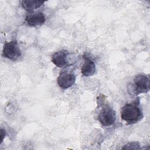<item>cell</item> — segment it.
<instances>
[{
    "instance_id": "obj_10",
    "label": "cell",
    "mask_w": 150,
    "mask_h": 150,
    "mask_svg": "<svg viewBox=\"0 0 150 150\" xmlns=\"http://www.w3.org/2000/svg\"><path fill=\"white\" fill-rule=\"evenodd\" d=\"M140 149V144L138 142H136V141L129 142L122 148V149Z\"/></svg>"
},
{
    "instance_id": "obj_3",
    "label": "cell",
    "mask_w": 150,
    "mask_h": 150,
    "mask_svg": "<svg viewBox=\"0 0 150 150\" xmlns=\"http://www.w3.org/2000/svg\"><path fill=\"white\" fill-rule=\"evenodd\" d=\"M98 120L103 126L108 127L112 125L116 120L115 111L108 104H105L98 115Z\"/></svg>"
},
{
    "instance_id": "obj_6",
    "label": "cell",
    "mask_w": 150,
    "mask_h": 150,
    "mask_svg": "<svg viewBox=\"0 0 150 150\" xmlns=\"http://www.w3.org/2000/svg\"><path fill=\"white\" fill-rule=\"evenodd\" d=\"M69 52L66 50H61L55 52L52 56L51 62L60 68H64L69 66L68 62Z\"/></svg>"
},
{
    "instance_id": "obj_7",
    "label": "cell",
    "mask_w": 150,
    "mask_h": 150,
    "mask_svg": "<svg viewBox=\"0 0 150 150\" xmlns=\"http://www.w3.org/2000/svg\"><path fill=\"white\" fill-rule=\"evenodd\" d=\"M25 21L28 26L36 27L44 24L46 21V17L42 12H35L28 14L25 17Z\"/></svg>"
},
{
    "instance_id": "obj_5",
    "label": "cell",
    "mask_w": 150,
    "mask_h": 150,
    "mask_svg": "<svg viewBox=\"0 0 150 150\" xmlns=\"http://www.w3.org/2000/svg\"><path fill=\"white\" fill-rule=\"evenodd\" d=\"M76 76L74 73L67 71H62L57 79V81L59 86L62 89H67L72 87L76 82Z\"/></svg>"
},
{
    "instance_id": "obj_4",
    "label": "cell",
    "mask_w": 150,
    "mask_h": 150,
    "mask_svg": "<svg viewBox=\"0 0 150 150\" xmlns=\"http://www.w3.org/2000/svg\"><path fill=\"white\" fill-rule=\"evenodd\" d=\"M21 51L16 40H12L4 43L2 54L3 57L15 61L21 57Z\"/></svg>"
},
{
    "instance_id": "obj_9",
    "label": "cell",
    "mask_w": 150,
    "mask_h": 150,
    "mask_svg": "<svg viewBox=\"0 0 150 150\" xmlns=\"http://www.w3.org/2000/svg\"><path fill=\"white\" fill-rule=\"evenodd\" d=\"M45 2V1L39 0H24L21 1V5L25 11L32 12L43 5Z\"/></svg>"
},
{
    "instance_id": "obj_1",
    "label": "cell",
    "mask_w": 150,
    "mask_h": 150,
    "mask_svg": "<svg viewBox=\"0 0 150 150\" xmlns=\"http://www.w3.org/2000/svg\"><path fill=\"white\" fill-rule=\"evenodd\" d=\"M143 116L139 97H137L132 101L126 103L121 110V118L127 125L139 122Z\"/></svg>"
},
{
    "instance_id": "obj_8",
    "label": "cell",
    "mask_w": 150,
    "mask_h": 150,
    "mask_svg": "<svg viewBox=\"0 0 150 150\" xmlns=\"http://www.w3.org/2000/svg\"><path fill=\"white\" fill-rule=\"evenodd\" d=\"M84 62L81 66V72L84 76H91L96 72V64L94 60L87 54L83 55Z\"/></svg>"
},
{
    "instance_id": "obj_11",
    "label": "cell",
    "mask_w": 150,
    "mask_h": 150,
    "mask_svg": "<svg viewBox=\"0 0 150 150\" xmlns=\"http://www.w3.org/2000/svg\"><path fill=\"white\" fill-rule=\"evenodd\" d=\"M0 132H1V143H2L3 142V140H4V138L5 137L6 132H5V131L3 128L1 129Z\"/></svg>"
},
{
    "instance_id": "obj_2",
    "label": "cell",
    "mask_w": 150,
    "mask_h": 150,
    "mask_svg": "<svg viewBox=\"0 0 150 150\" xmlns=\"http://www.w3.org/2000/svg\"><path fill=\"white\" fill-rule=\"evenodd\" d=\"M130 94L134 96L141 93H146L149 90V79L145 74H138L135 76L133 81L128 87Z\"/></svg>"
}]
</instances>
